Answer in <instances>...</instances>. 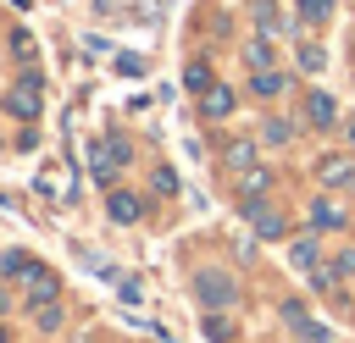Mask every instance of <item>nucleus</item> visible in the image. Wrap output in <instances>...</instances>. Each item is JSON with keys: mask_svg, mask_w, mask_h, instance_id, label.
<instances>
[{"mask_svg": "<svg viewBox=\"0 0 355 343\" xmlns=\"http://www.w3.org/2000/svg\"><path fill=\"white\" fill-rule=\"evenodd\" d=\"M316 183L322 188H349L355 183V155H322L316 160Z\"/></svg>", "mask_w": 355, "mask_h": 343, "instance_id": "nucleus-1", "label": "nucleus"}, {"mask_svg": "<svg viewBox=\"0 0 355 343\" xmlns=\"http://www.w3.org/2000/svg\"><path fill=\"white\" fill-rule=\"evenodd\" d=\"M194 293H200L205 310H227V304H233V282L216 277V271H200V277H194Z\"/></svg>", "mask_w": 355, "mask_h": 343, "instance_id": "nucleus-2", "label": "nucleus"}, {"mask_svg": "<svg viewBox=\"0 0 355 343\" xmlns=\"http://www.w3.org/2000/svg\"><path fill=\"white\" fill-rule=\"evenodd\" d=\"M255 155H261V138H227L222 166H227V172H250V166H255Z\"/></svg>", "mask_w": 355, "mask_h": 343, "instance_id": "nucleus-3", "label": "nucleus"}, {"mask_svg": "<svg viewBox=\"0 0 355 343\" xmlns=\"http://www.w3.org/2000/svg\"><path fill=\"white\" fill-rule=\"evenodd\" d=\"M6 111H11L17 122H33V116L44 111V105H39V89H28V83H17V89L6 94Z\"/></svg>", "mask_w": 355, "mask_h": 343, "instance_id": "nucleus-4", "label": "nucleus"}, {"mask_svg": "<svg viewBox=\"0 0 355 343\" xmlns=\"http://www.w3.org/2000/svg\"><path fill=\"white\" fill-rule=\"evenodd\" d=\"M283 89H288V72H277V66H266V72H255V77H250V94H255L261 105H266V100H277Z\"/></svg>", "mask_w": 355, "mask_h": 343, "instance_id": "nucleus-5", "label": "nucleus"}, {"mask_svg": "<svg viewBox=\"0 0 355 343\" xmlns=\"http://www.w3.org/2000/svg\"><path fill=\"white\" fill-rule=\"evenodd\" d=\"M233 105H239L233 89H211V94H200V116H205V122H227Z\"/></svg>", "mask_w": 355, "mask_h": 343, "instance_id": "nucleus-6", "label": "nucleus"}, {"mask_svg": "<svg viewBox=\"0 0 355 343\" xmlns=\"http://www.w3.org/2000/svg\"><path fill=\"white\" fill-rule=\"evenodd\" d=\"M333 116H338V105H333V94H322V89H311V94H305V122H311V127H333Z\"/></svg>", "mask_w": 355, "mask_h": 343, "instance_id": "nucleus-7", "label": "nucleus"}, {"mask_svg": "<svg viewBox=\"0 0 355 343\" xmlns=\"http://www.w3.org/2000/svg\"><path fill=\"white\" fill-rule=\"evenodd\" d=\"M333 227H344V210L333 199H311V232H333Z\"/></svg>", "mask_w": 355, "mask_h": 343, "instance_id": "nucleus-8", "label": "nucleus"}, {"mask_svg": "<svg viewBox=\"0 0 355 343\" xmlns=\"http://www.w3.org/2000/svg\"><path fill=\"white\" fill-rule=\"evenodd\" d=\"M33 271H39V266H33L22 249H6V254H0V277H6V282H28Z\"/></svg>", "mask_w": 355, "mask_h": 343, "instance_id": "nucleus-9", "label": "nucleus"}, {"mask_svg": "<svg viewBox=\"0 0 355 343\" xmlns=\"http://www.w3.org/2000/svg\"><path fill=\"white\" fill-rule=\"evenodd\" d=\"M250 210V227L261 232V238H283V216L277 210H261V205H244Z\"/></svg>", "mask_w": 355, "mask_h": 343, "instance_id": "nucleus-10", "label": "nucleus"}, {"mask_svg": "<svg viewBox=\"0 0 355 343\" xmlns=\"http://www.w3.org/2000/svg\"><path fill=\"white\" fill-rule=\"evenodd\" d=\"M288 260H294L300 271H316V260H322V243H316V232H311V238H294V249H288Z\"/></svg>", "mask_w": 355, "mask_h": 343, "instance_id": "nucleus-11", "label": "nucleus"}, {"mask_svg": "<svg viewBox=\"0 0 355 343\" xmlns=\"http://www.w3.org/2000/svg\"><path fill=\"white\" fill-rule=\"evenodd\" d=\"M55 288H61V282H55V271H44V266H39V271L28 277V299H33V310H39L44 299H55Z\"/></svg>", "mask_w": 355, "mask_h": 343, "instance_id": "nucleus-12", "label": "nucleus"}, {"mask_svg": "<svg viewBox=\"0 0 355 343\" xmlns=\"http://www.w3.org/2000/svg\"><path fill=\"white\" fill-rule=\"evenodd\" d=\"M288 138H294L288 116H261V144H288Z\"/></svg>", "mask_w": 355, "mask_h": 343, "instance_id": "nucleus-13", "label": "nucleus"}, {"mask_svg": "<svg viewBox=\"0 0 355 343\" xmlns=\"http://www.w3.org/2000/svg\"><path fill=\"white\" fill-rule=\"evenodd\" d=\"M266 183H272V172H266V166H250V172H239V194H244V199H255Z\"/></svg>", "mask_w": 355, "mask_h": 343, "instance_id": "nucleus-14", "label": "nucleus"}, {"mask_svg": "<svg viewBox=\"0 0 355 343\" xmlns=\"http://www.w3.org/2000/svg\"><path fill=\"white\" fill-rule=\"evenodd\" d=\"M105 210H111V221H139V210H144V205H139L133 194H111V205H105Z\"/></svg>", "mask_w": 355, "mask_h": 343, "instance_id": "nucleus-15", "label": "nucleus"}, {"mask_svg": "<svg viewBox=\"0 0 355 343\" xmlns=\"http://www.w3.org/2000/svg\"><path fill=\"white\" fill-rule=\"evenodd\" d=\"M244 61H250L255 72H266V66H272V39H250V44H244Z\"/></svg>", "mask_w": 355, "mask_h": 343, "instance_id": "nucleus-16", "label": "nucleus"}, {"mask_svg": "<svg viewBox=\"0 0 355 343\" xmlns=\"http://www.w3.org/2000/svg\"><path fill=\"white\" fill-rule=\"evenodd\" d=\"M322 66H327V50H322V44H311V39H305V44H300V72H311V77H316V72H322Z\"/></svg>", "mask_w": 355, "mask_h": 343, "instance_id": "nucleus-17", "label": "nucleus"}, {"mask_svg": "<svg viewBox=\"0 0 355 343\" xmlns=\"http://www.w3.org/2000/svg\"><path fill=\"white\" fill-rule=\"evenodd\" d=\"M255 28H261L266 39H272V33H283V17L272 11V0H261V6H255Z\"/></svg>", "mask_w": 355, "mask_h": 343, "instance_id": "nucleus-18", "label": "nucleus"}, {"mask_svg": "<svg viewBox=\"0 0 355 343\" xmlns=\"http://www.w3.org/2000/svg\"><path fill=\"white\" fill-rule=\"evenodd\" d=\"M183 83H189L194 94H211V89H216V83H211V66H205V61H194V66L183 72Z\"/></svg>", "mask_w": 355, "mask_h": 343, "instance_id": "nucleus-19", "label": "nucleus"}, {"mask_svg": "<svg viewBox=\"0 0 355 343\" xmlns=\"http://www.w3.org/2000/svg\"><path fill=\"white\" fill-rule=\"evenodd\" d=\"M33 326H39V332H55V326H61V304H39V310H33Z\"/></svg>", "mask_w": 355, "mask_h": 343, "instance_id": "nucleus-20", "label": "nucleus"}, {"mask_svg": "<svg viewBox=\"0 0 355 343\" xmlns=\"http://www.w3.org/2000/svg\"><path fill=\"white\" fill-rule=\"evenodd\" d=\"M300 17L305 22H327L333 17V0H300Z\"/></svg>", "mask_w": 355, "mask_h": 343, "instance_id": "nucleus-21", "label": "nucleus"}, {"mask_svg": "<svg viewBox=\"0 0 355 343\" xmlns=\"http://www.w3.org/2000/svg\"><path fill=\"white\" fill-rule=\"evenodd\" d=\"M205 337H211V343H233V321H216V315H205Z\"/></svg>", "mask_w": 355, "mask_h": 343, "instance_id": "nucleus-22", "label": "nucleus"}, {"mask_svg": "<svg viewBox=\"0 0 355 343\" xmlns=\"http://www.w3.org/2000/svg\"><path fill=\"white\" fill-rule=\"evenodd\" d=\"M178 188V177H172V166H155V194H172Z\"/></svg>", "mask_w": 355, "mask_h": 343, "instance_id": "nucleus-23", "label": "nucleus"}, {"mask_svg": "<svg viewBox=\"0 0 355 343\" xmlns=\"http://www.w3.org/2000/svg\"><path fill=\"white\" fill-rule=\"evenodd\" d=\"M333 271H338V277H355V249H344V254L333 260Z\"/></svg>", "mask_w": 355, "mask_h": 343, "instance_id": "nucleus-24", "label": "nucleus"}, {"mask_svg": "<svg viewBox=\"0 0 355 343\" xmlns=\"http://www.w3.org/2000/svg\"><path fill=\"white\" fill-rule=\"evenodd\" d=\"M11 50H17L22 61H28V55H33V39H28V33H11Z\"/></svg>", "mask_w": 355, "mask_h": 343, "instance_id": "nucleus-25", "label": "nucleus"}, {"mask_svg": "<svg viewBox=\"0 0 355 343\" xmlns=\"http://www.w3.org/2000/svg\"><path fill=\"white\" fill-rule=\"evenodd\" d=\"M6 310H11V293H6V288H0V315H6Z\"/></svg>", "mask_w": 355, "mask_h": 343, "instance_id": "nucleus-26", "label": "nucleus"}, {"mask_svg": "<svg viewBox=\"0 0 355 343\" xmlns=\"http://www.w3.org/2000/svg\"><path fill=\"white\" fill-rule=\"evenodd\" d=\"M349 144H355V122H349Z\"/></svg>", "mask_w": 355, "mask_h": 343, "instance_id": "nucleus-27", "label": "nucleus"}, {"mask_svg": "<svg viewBox=\"0 0 355 343\" xmlns=\"http://www.w3.org/2000/svg\"><path fill=\"white\" fill-rule=\"evenodd\" d=\"M0 343H6V326H0Z\"/></svg>", "mask_w": 355, "mask_h": 343, "instance_id": "nucleus-28", "label": "nucleus"}]
</instances>
